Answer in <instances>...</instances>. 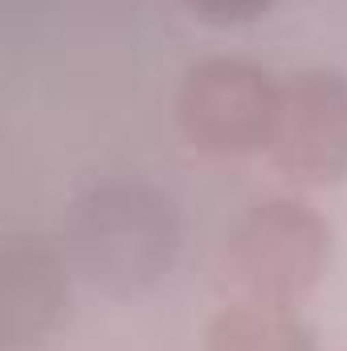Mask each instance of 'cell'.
Here are the masks:
<instances>
[{
  "instance_id": "obj_1",
  "label": "cell",
  "mask_w": 347,
  "mask_h": 351,
  "mask_svg": "<svg viewBox=\"0 0 347 351\" xmlns=\"http://www.w3.org/2000/svg\"><path fill=\"white\" fill-rule=\"evenodd\" d=\"M331 258L327 221L290 196H274L254 204L229 233L225 274L241 302L261 306H294L307 298Z\"/></svg>"
},
{
  "instance_id": "obj_6",
  "label": "cell",
  "mask_w": 347,
  "mask_h": 351,
  "mask_svg": "<svg viewBox=\"0 0 347 351\" xmlns=\"http://www.w3.org/2000/svg\"><path fill=\"white\" fill-rule=\"evenodd\" d=\"M204 351H319L315 335L290 306L237 302L213 319Z\"/></svg>"
},
{
  "instance_id": "obj_4",
  "label": "cell",
  "mask_w": 347,
  "mask_h": 351,
  "mask_svg": "<svg viewBox=\"0 0 347 351\" xmlns=\"http://www.w3.org/2000/svg\"><path fill=\"white\" fill-rule=\"evenodd\" d=\"M270 160L298 184L347 180V78L302 70L278 82Z\"/></svg>"
},
{
  "instance_id": "obj_2",
  "label": "cell",
  "mask_w": 347,
  "mask_h": 351,
  "mask_svg": "<svg viewBox=\"0 0 347 351\" xmlns=\"http://www.w3.org/2000/svg\"><path fill=\"white\" fill-rule=\"evenodd\" d=\"M278 114V82L246 58L196 62L176 94L180 135L213 160L270 152Z\"/></svg>"
},
{
  "instance_id": "obj_3",
  "label": "cell",
  "mask_w": 347,
  "mask_h": 351,
  "mask_svg": "<svg viewBox=\"0 0 347 351\" xmlns=\"http://www.w3.org/2000/svg\"><path fill=\"white\" fill-rule=\"evenodd\" d=\"M74 250L90 282L119 294L139 290L172 262V208L143 188H102L78 208Z\"/></svg>"
},
{
  "instance_id": "obj_5",
  "label": "cell",
  "mask_w": 347,
  "mask_h": 351,
  "mask_svg": "<svg viewBox=\"0 0 347 351\" xmlns=\"http://www.w3.org/2000/svg\"><path fill=\"white\" fill-rule=\"evenodd\" d=\"M4 331L12 339L41 335L66 302V262L45 241H25L4 254Z\"/></svg>"
},
{
  "instance_id": "obj_7",
  "label": "cell",
  "mask_w": 347,
  "mask_h": 351,
  "mask_svg": "<svg viewBox=\"0 0 347 351\" xmlns=\"http://www.w3.org/2000/svg\"><path fill=\"white\" fill-rule=\"evenodd\" d=\"M200 21L213 25H237V21H254L258 12L270 8V0H184Z\"/></svg>"
}]
</instances>
